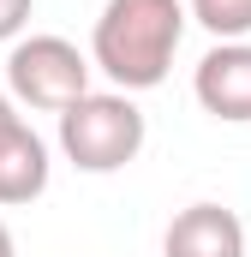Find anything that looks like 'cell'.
<instances>
[{"label":"cell","mask_w":251,"mask_h":257,"mask_svg":"<svg viewBox=\"0 0 251 257\" xmlns=\"http://www.w3.org/2000/svg\"><path fill=\"white\" fill-rule=\"evenodd\" d=\"M186 18L191 12L180 0H108L102 18H96V30H90V60L126 96L156 90L168 78L174 54H180Z\"/></svg>","instance_id":"1"},{"label":"cell","mask_w":251,"mask_h":257,"mask_svg":"<svg viewBox=\"0 0 251 257\" xmlns=\"http://www.w3.org/2000/svg\"><path fill=\"white\" fill-rule=\"evenodd\" d=\"M144 108L126 90H90L84 102H72L60 114V156L78 174H120L144 150Z\"/></svg>","instance_id":"2"},{"label":"cell","mask_w":251,"mask_h":257,"mask_svg":"<svg viewBox=\"0 0 251 257\" xmlns=\"http://www.w3.org/2000/svg\"><path fill=\"white\" fill-rule=\"evenodd\" d=\"M90 72H96V60L78 54V42H66V36H24L6 54V90L24 108L66 114L72 102L90 96Z\"/></svg>","instance_id":"3"},{"label":"cell","mask_w":251,"mask_h":257,"mask_svg":"<svg viewBox=\"0 0 251 257\" xmlns=\"http://www.w3.org/2000/svg\"><path fill=\"white\" fill-rule=\"evenodd\" d=\"M191 96L203 102V114L251 126V42H215L191 72Z\"/></svg>","instance_id":"4"},{"label":"cell","mask_w":251,"mask_h":257,"mask_svg":"<svg viewBox=\"0 0 251 257\" xmlns=\"http://www.w3.org/2000/svg\"><path fill=\"white\" fill-rule=\"evenodd\" d=\"M162 257H245V227L227 203H191L168 221Z\"/></svg>","instance_id":"5"},{"label":"cell","mask_w":251,"mask_h":257,"mask_svg":"<svg viewBox=\"0 0 251 257\" xmlns=\"http://www.w3.org/2000/svg\"><path fill=\"white\" fill-rule=\"evenodd\" d=\"M48 174H54V162H48L42 132L12 120L0 132V203H36L48 192Z\"/></svg>","instance_id":"6"},{"label":"cell","mask_w":251,"mask_h":257,"mask_svg":"<svg viewBox=\"0 0 251 257\" xmlns=\"http://www.w3.org/2000/svg\"><path fill=\"white\" fill-rule=\"evenodd\" d=\"M186 12L215 42H245L251 36V0H186Z\"/></svg>","instance_id":"7"},{"label":"cell","mask_w":251,"mask_h":257,"mask_svg":"<svg viewBox=\"0 0 251 257\" xmlns=\"http://www.w3.org/2000/svg\"><path fill=\"white\" fill-rule=\"evenodd\" d=\"M30 12H36V0H0V42H12L30 24Z\"/></svg>","instance_id":"8"},{"label":"cell","mask_w":251,"mask_h":257,"mask_svg":"<svg viewBox=\"0 0 251 257\" xmlns=\"http://www.w3.org/2000/svg\"><path fill=\"white\" fill-rule=\"evenodd\" d=\"M12 120H18V108H12V96H6V90H0V132L12 126Z\"/></svg>","instance_id":"9"},{"label":"cell","mask_w":251,"mask_h":257,"mask_svg":"<svg viewBox=\"0 0 251 257\" xmlns=\"http://www.w3.org/2000/svg\"><path fill=\"white\" fill-rule=\"evenodd\" d=\"M0 257H18V245H12V227L0 221Z\"/></svg>","instance_id":"10"}]
</instances>
